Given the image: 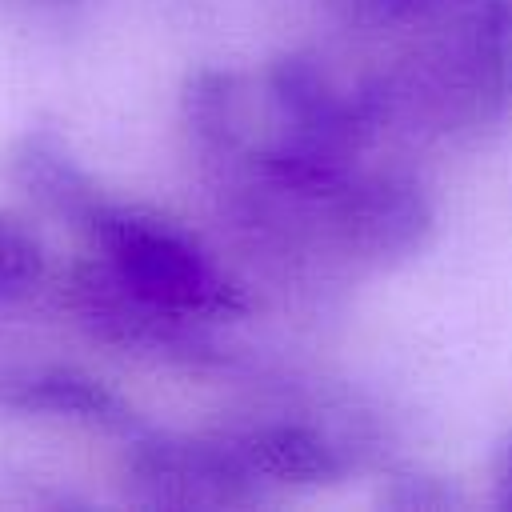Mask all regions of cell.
Returning a JSON list of instances; mask_svg holds the SVG:
<instances>
[{
    "label": "cell",
    "mask_w": 512,
    "mask_h": 512,
    "mask_svg": "<svg viewBox=\"0 0 512 512\" xmlns=\"http://www.w3.org/2000/svg\"><path fill=\"white\" fill-rule=\"evenodd\" d=\"M340 24L360 28V32H384V28H404L436 16L448 0H320Z\"/></svg>",
    "instance_id": "cell-10"
},
{
    "label": "cell",
    "mask_w": 512,
    "mask_h": 512,
    "mask_svg": "<svg viewBox=\"0 0 512 512\" xmlns=\"http://www.w3.org/2000/svg\"><path fill=\"white\" fill-rule=\"evenodd\" d=\"M228 436L236 440L240 456L264 480L268 492L328 488L340 484L352 468V452L344 448V440L296 416H260V420L252 416L228 424Z\"/></svg>",
    "instance_id": "cell-6"
},
{
    "label": "cell",
    "mask_w": 512,
    "mask_h": 512,
    "mask_svg": "<svg viewBox=\"0 0 512 512\" xmlns=\"http://www.w3.org/2000/svg\"><path fill=\"white\" fill-rule=\"evenodd\" d=\"M68 300L80 324L104 344H116L128 352H152V356H168L184 364L220 360L216 340L204 320H188L180 312H168L144 300L128 284H120L96 256L72 272Z\"/></svg>",
    "instance_id": "cell-5"
},
{
    "label": "cell",
    "mask_w": 512,
    "mask_h": 512,
    "mask_svg": "<svg viewBox=\"0 0 512 512\" xmlns=\"http://www.w3.org/2000/svg\"><path fill=\"white\" fill-rule=\"evenodd\" d=\"M380 504L396 508V512H448V508H460L464 496L440 476L408 472V476H392L388 480V488L380 492Z\"/></svg>",
    "instance_id": "cell-11"
},
{
    "label": "cell",
    "mask_w": 512,
    "mask_h": 512,
    "mask_svg": "<svg viewBox=\"0 0 512 512\" xmlns=\"http://www.w3.org/2000/svg\"><path fill=\"white\" fill-rule=\"evenodd\" d=\"M44 276V248L32 228L0 212V304L28 296Z\"/></svg>",
    "instance_id": "cell-9"
},
{
    "label": "cell",
    "mask_w": 512,
    "mask_h": 512,
    "mask_svg": "<svg viewBox=\"0 0 512 512\" xmlns=\"http://www.w3.org/2000/svg\"><path fill=\"white\" fill-rule=\"evenodd\" d=\"M128 484L152 508H256L272 500L248 468L228 428L216 432H140L128 448Z\"/></svg>",
    "instance_id": "cell-4"
},
{
    "label": "cell",
    "mask_w": 512,
    "mask_h": 512,
    "mask_svg": "<svg viewBox=\"0 0 512 512\" xmlns=\"http://www.w3.org/2000/svg\"><path fill=\"white\" fill-rule=\"evenodd\" d=\"M80 232L92 240L96 260L144 300L188 320L220 324L252 312L248 288L176 220L100 196Z\"/></svg>",
    "instance_id": "cell-2"
},
{
    "label": "cell",
    "mask_w": 512,
    "mask_h": 512,
    "mask_svg": "<svg viewBox=\"0 0 512 512\" xmlns=\"http://www.w3.org/2000/svg\"><path fill=\"white\" fill-rule=\"evenodd\" d=\"M300 248L380 272L420 256L436 236V204L424 184L396 168H352L332 192L300 204Z\"/></svg>",
    "instance_id": "cell-3"
},
{
    "label": "cell",
    "mask_w": 512,
    "mask_h": 512,
    "mask_svg": "<svg viewBox=\"0 0 512 512\" xmlns=\"http://www.w3.org/2000/svg\"><path fill=\"white\" fill-rule=\"evenodd\" d=\"M0 404L24 412H52L88 420L100 428L128 432L136 428L132 408L96 376L76 368H32V372H0Z\"/></svg>",
    "instance_id": "cell-7"
},
{
    "label": "cell",
    "mask_w": 512,
    "mask_h": 512,
    "mask_svg": "<svg viewBox=\"0 0 512 512\" xmlns=\"http://www.w3.org/2000/svg\"><path fill=\"white\" fill-rule=\"evenodd\" d=\"M12 172L20 180V188L52 216L68 220V224H84V216L92 212V204L104 196L96 188V180L76 164V156L52 136V132H28L16 144L12 156Z\"/></svg>",
    "instance_id": "cell-8"
},
{
    "label": "cell",
    "mask_w": 512,
    "mask_h": 512,
    "mask_svg": "<svg viewBox=\"0 0 512 512\" xmlns=\"http://www.w3.org/2000/svg\"><path fill=\"white\" fill-rule=\"evenodd\" d=\"M492 492L500 508H512V432L500 440L496 456H492Z\"/></svg>",
    "instance_id": "cell-12"
},
{
    "label": "cell",
    "mask_w": 512,
    "mask_h": 512,
    "mask_svg": "<svg viewBox=\"0 0 512 512\" xmlns=\"http://www.w3.org/2000/svg\"><path fill=\"white\" fill-rule=\"evenodd\" d=\"M376 84L388 124L436 136L496 128L512 116V0H472Z\"/></svg>",
    "instance_id": "cell-1"
}]
</instances>
